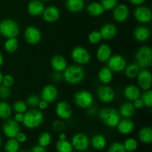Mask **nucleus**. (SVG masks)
I'll list each match as a JSON object with an SVG mask.
<instances>
[{
    "instance_id": "nucleus-1",
    "label": "nucleus",
    "mask_w": 152,
    "mask_h": 152,
    "mask_svg": "<svg viewBox=\"0 0 152 152\" xmlns=\"http://www.w3.org/2000/svg\"><path fill=\"white\" fill-rule=\"evenodd\" d=\"M62 76L65 83L74 86L80 84L84 80L86 71L83 66L74 64L67 67L66 69L62 72Z\"/></svg>"
},
{
    "instance_id": "nucleus-2",
    "label": "nucleus",
    "mask_w": 152,
    "mask_h": 152,
    "mask_svg": "<svg viewBox=\"0 0 152 152\" xmlns=\"http://www.w3.org/2000/svg\"><path fill=\"white\" fill-rule=\"evenodd\" d=\"M98 116L101 121L107 127L114 129L117 127L122 117L117 109L111 107H105L98 111Z\"/></svg>"
},
{
    "instance_id": "nucleus-3",
    "label": "nucleus",
    "mask_w": 152,
    "mask_h": 152,
    "mask_svg": "<svg viewBox=\"0 0 152 152\" xmlns=\"http://www.w3.org/2000/svg\"><path fill=\"white\" fill-rule=\"evenodd\" d=\"M44 114L40 110L34 108L24 114L22 124L28 129H36L44 122Z\"/></svg>"
},
{
    "instance_id": "nucleus-4",
    "label": "nucleus",
    "mask_w": 152,
    "mask_h": 152,
    "mask_svg": "<svg viewBox=\"0 0 152 152\" xmlns=\"http://www.w3.org/2000/svg\"><path fill=\"white\" fill-rule=\"evenodd\" d=\"M135 62L140 69H148L152 64V50L149 46L139 48L135 53Z\"/></svg>"
},
{
    "instance_id": "nucleus-5",
    "label": "nucleus",
    "mask_w": 152,
    "mask_h": 152,
    "mask_svg": "<svg viewBox=\"0 0 152 152\" xmlns=\"http://www.w3.org/2000/svg\"><path fill=\"white\" fill-rule=\"evenodd\" d=\"M19 24L13 19H4L0 22V34L4 38H15L19 36Z\"/></svg>"
},
{
    "instance_id": "nucleus-6",
    "label": "nucleus",
    "mask_w": 152,
    "mask_h": 152,
    "mask_svg": "<svg viewBox=\"0 0 152 152\" xmlns=\"http://www.w3.org/2000/svg\"><path fill=\"white\" fill-rule=\"evenodd\" d=\"M74 104L78 108L82 109H87L94 102L93 94L87 90H80L76 92L73 96Z\"/></svg>"
},
{
    "instance_id": "nucleus-7",
    "label": "nucleus",
    "mask_w": 152,
    "mask_h": 152,
    "mask_svg": "<svg viewBox=\"0 0 152 152\" xmlns=\"http://www.w3.org/2000/svg\"><path fill=\"white\" fill-rule=\"evenodd\" d=\"M71 57L74 63L81 66L88 65L91 59L89 50L83 46L74 47L71 52Z\"/></svg>"
},
{
    "instance_id": "nucleus-8",
    "label": "nucleus",
    "mask_w": 152,
    "mask_h": 152,
    "mask_svg": "<svg viewBox=\"0 0 152 152\" xmlns=\"http://www.w3.org/2000/svg\"><path fill=\"white\" fill-rule=\"evenodd\" d=\"M106 62L107 67L113 73L123 72L127 65V61L126 58L120 54L111 55V57Z\"/></svg>"
},
{
    "instance_id": "nucleus-9",
    "label": "nucleus",
    "mask_w": 152,
    "mask_h": 152,
    "mask_svg": "<svg viewBox=\"0 0 152 152\" xmlns=\"http://www.w3.org/2000/svg\"><path fill=\"white\" fill-rule=\"evenodd\" d=\"M71 142L74 149L80 152L87 151L90 146V139L86 134L82 132H78L74 134Z\"/></svg>"
},
{
    "instance_id": "nucleus-10",
    "label": "nucleus",
    "mask_w": 152,
    "mask_h": 152,
    "mask_svg": "<svg viewBox=\"0 0 152 152\" xmlns=\"http://www.w3.org/2000/svg\"><path fill=\"white\" fill-rule=\"evenodd\" d=\"M24 38L25 42L29 45H38L42 40L41 31L34 25L28 26L24 31Z\"/></svg>"
},
{
    "instance_id": "nucleus-11",
    "label": "nucleus",
    "mask_w": 152,
    "mask_h": 152,
    "mask_svg": "<svg viewBox=\"0 0 152 152\" xmlns=\"http://www.w3.org/2000/svg\"><path fill=\"white\" fill-rule=\"evenodd\" d=\"M96 96L103 103H111L115 99L116 94L108 85H102L96 89Z\"/></svg>"
},
{
    "instance_id": "nucleus-12",
    "label": "nucleus",
    "mask_w": 152,
    "mask_h": 152,
    "mask_svg": "<svg viewBox=\"0 0 152 152\" xmlns=\"http://www.w3.org/2000/svg\"><path fill=\"white\" fill-rule=\"evenodd\" d=\"M134 16L137 22L142 25L148 24L152 20V11L147 6H137L134 11Z\"/></svg>"
},
{
    "instance_id": "nucleus-13",
    "label": "nucleus",
    "mask_w": 152,
    "mask_h": 152,
    "mask_svg": "<svg viewBox=\"0 0 152 152\" xmlns=\"http://www.w3.org/2000/svg\"><path fill=\"white\" fill-rule=\"evenodd\" d=\"M137 86L142 91L150 90L152 86L151 73L148 69H140L136 77Z\"/></svg>"
},
{
    "instance_id": "nucleus-14",
    "label": "nucleus",
    "mask_w": 152,
    "mask_h": 152,
    "mask_svg": "<svg viewBox=\"0 0 152 152\" xmlns=\"http://www.w3.org/2000/svg\"><path fill=\"white\" fill-rule=\"evenodd\" d=\"M112 11L113 19L118 23H123L126 22L130 16L129 7L125 4H117Z\"/></svg>"
},
{
    "instance_id": "nucleus-15",
    "label": "nucleus",
    "mask_w": 152,
    "mask_h": 152,
    "mask_svg": "<svg viewBox=\"0 0 152 152\" xmlns=\"http://www.w3.org/2000/svg\"><path fill=\"white\" fill-rule=\"evenodd\" d=\"M55 114L62 120H68L72 117L73 110L66 101H59L55 107Z\"/></svg>"
},
{
    "instance_id": "nucleus-16",
    "label": "nucleus",
    "mask_w": 152,
    "mask_h": 152,
    "mask_svg": "<svg viewBox=\"0 0 152 152\" xmlns=\"http://www.w3.org/2000/svg\"><path fill=\"white\" fill-rule=\"evenodd\" d=\"M5 120L2 126L3 134L7 138H15L20 132L19 123L15 121L13 119L8 118Z\"/></svg>"
},
{
    "instance_id": "nucleus-17",
    "label": "nucleus",
    "mask_w": 152,
    "mask_h": 152,
    "mask_svg": "<svg viewBox=\"0 0 152 152\" xmlns=\"http://www.w3.org/2000/svg\"><path fill=\"white\" fill-rule=\"evenodd\" d=\"M59 96L57 88L52 84L46 85L42 88L40 94V99L46 101L48 103L55 102Z\"/></svg>"
},
{
    "instance_id": "nucleus-18",
    "label": "nucleus",
    "mask_w": 152,
    "mask_h": 152,
    "mask_svg": "<svg viewBox=\"0 0 152 152\" xmlns=\"http://www.w3.org/2000/svg\"><path fill=\"white\" fill-rule=\"evenodd\" d=\"M42 16L43 20L47 23H54L60 18V10L56 6H48L45 8Z\"/></svg>"
},
{
    "instance_id": "nucleus-19",
    "label": "nucleus",
    "mask_w": 152,
    "mask_h": 152,
    "mask_svg": "<svg viewBox=\"0 0 152 152\" xmlns=\"http://www.w3.org/2000/svg\"><path fill=\"white\" fill-rule=\"evenodd\" d=\"M116 128L120 134L129 135L134 130L135 123L131 118H121Z\"/></svg>"
},
{
    "instance_id": "nucleus-20",
    "label": "nucleus",
    "mask_w": 152,
    "mask_h": 152,
    "mask_svg": "<svg viewBox=\"0 0 152 152\" xmlns=\"http://www.w3.org/2000/svg\"><path fill=\"white\" fill-rule=\"evenodd\" d=\"M99 31L102 39L109 41L116 37L117 34V28L113 23H105L102 25Z\"/></svg>"
},
{
    "instance_id": "nucleus-21",
    "label": "nucleus",
    "mask_w": 152,
    "mask_h": 152,
    "mask_svg": "<svg viewBox=\"0 0 152 152\" xmlns=\"http://www.w3.org/2000/svg\"><path fill=\"white\" fill-rule=\"evenodd\" d=\"M50 63L53 71L56 72L62 73L68 67V62L65 57L59 54H56L52 56Z\"/></svg>"
},
{
    "instance_id": "nucleus-22",
    "label": "nucleus",
    "mask_w": 152,
    "mask_h": 152,
    "mask_svg": "<svg viewBox=\"0 0 152 152\" xmlns=\"http://www.w3.org/2000/svg\"><path fill=\"white\" fill-rule=\"evenodd\" d=\"M133 37L139 42H145L151 37V31L145 25H139L134 31Z\"/></svg>"
},
{
    "instance_id": "nucleus-23",
    "label": "nucleus",
    "mask_w": 152,
    "mask_h": 152,
    "mask_svg": "<svg viewBox=\"0 0 152 152\" xmlns=\"http://www.w3.org/2000/svg\"><path fill=\"white\" fill-rule=\"evenodd\" d=\"M112 55V50L111 47L106 43H102L99 45L96 51V57L98 61L105 63L109 59Z\"/></svg>"
},
{
    "instance_id": "nucleus-24",
    "label": "nucleus",
    "mask_w": 152,
    "mask_h": 152,
    "mask_svg": "<svg viewBox=\"0 0 152 152\" xmlns=\"http://www.w3.org/2000/svg\"><path fill=\"white\" fill-rule=\"evenodd\" d=\"M141 89L137 86L134 84L128 85L123 90V95L125 98L129 102H133L141 96Z\"/></svg>"
},
{
    "instance_id": "nucleus-25",
    "label": "nucleus",
    "mask_w": 152,
    "mask_h": 152,
    "mask_svg": "<svg viewBox=\"0 0 152 152\" xmlns=\"http://www.w3.org/2000/svg\"><path fill=\"white\" fill-rule=\"evenodd\" d=\"M45 8V7L43 1H39V0H31L27 6L28 13L31 16H35V17L42 16Z\"/></svg>"
},
{
    "instance_id": "nucleus-26",
    "label": "nucleus",
    "mask_w": 152,
    "mask_h": 152,
    "mask_svg": "<svg viewBox=\"0 0 152 152\" xmlns=\"http://www.w3.org/2000/svg\"><path fill=\"white\" fill-rule=\"evenodd\" d=\"M65 8L72 13H78L85 8L84 0H65Z\"/></svg>"
},
{
    "instance_id": "nucleus-27",
    "label": "nucleus",
    "mask_w": 152,
    "mask_h": 152,
    "mask_svg": "<svg viewBox=\"0 0 152 152\" xmlns=\"http://www.w3.org/2000/svg\"><path fill=\"white\" fill-rule=\"evenodd\" d=\"M118 111L122 118H132L135 114L136 109L134 107L132 102L127 101L120 105Z\"/></svg>"
},
{
    "instance_id": "nucleus-28",
    "label": "nucleus",
    "mask_w": 152,
    "mask_h": 152,
    "mask_svg": "<svg viewBox=\"0 0 152 152\" xmlns=\"http://www.w3.org/2000/svg\"><path fill=\"white\" fill-rule=\"evenodd\" d=\"M97 77L102 85H109L114 78V73L108 67L104 66L101 68L98 72Z\"/></svg>"
},
{
    "instance_id": "nucleus-29",
    "label": "nucleus",
    "mask_w": 152,
    "mask_h": 152,
    "mask_svg": "<svg viewBox=\"0 0 152 152\" xmlns=\"http://www.w3.org/2000/svg\"><path fill=\"white\" fill-rule=\"evenodd\" d=\"M107 145V140L104 135L97 134L92 137L90 140V145L93 147L95 150L101 151L104 149Z\"/></svg>"
},
{
    "instance_id": "nucleus-30",
    "label": "nucleus",
    "mask_w": 152,
    "mask_h": 152,
    "mask_svg": "<svg viewBox=\"0 0 152 152\" xmlns=\"http://www.w3.org/2000/svg\"><path fill=\"white\" fill-rule=\"evenodd\" d=\"M86 10H87V13L93 17H98V16H102L105 12V10L101 3L97 2V1H92L89 3L86 7Z\"/></svg>"
},
{
    "instance_id": "nucleus-31",
    "label": "nucleus",
    "mask_w": 152,
    "mask_h": 152,
    "mask_svg": "<svg viewBox=\"0 0 152 152\" xmlns=\"http://www.w3.org/2000/svg\"><path fill=\"white\" fill-rule=\"evenodd\" d=\"M138 139L142 143L150 144L152 142V129L150 126L142 127L138 132Z\"/></svg>"
},
{
    "instance_id": "nucleus-32",
    "label": "nucleus",
    "mask_w": 152,
    "mask_h": 152,
    "mask_svg": "<svg viewBox=\"0 0 152 152\" xmlns=\"http://www.w3.org/2000/svg\"><path fill=\"white\" fill-rule=\"evenodd\" d=\"M19 43L16 37H15V38L6 39V40L4 42V45H3L4 50L8 53H15L18 50V48H19Z\"/></svg>"
},
{
    "instance_id": "nucleus-33",
    "label": "nucleus",
    "mask_w": 152,
    "mask_h": 152,
    "mask_svg": "<svg viewBox=\"0 0 152 152\" xmlns=\"http://www.w3.org/2000/svg\"><path fill=\"white\" fill-rule=\"evenodd\" d=\"M140 71V68L138 66L136 62H133V63H130L126 65L124 73L127 78L135 79L139 74Z\"/></svg>"
},
{
    "instance_id": "nucleus-34",
    "label": "nucleus",
    "mask_w": 152,
    "mask_h": 152,
    "mask_svg": "<svg viewBox=\"0 0 152 152\" xmlns=\"http://www.w3.org/2000/svg\"><path fill=\"white\" fill-rule=\"evenodd\" d=\"M13 113L12 106L5 101L0 102V119L1 120H7L10 118Z\"/></svg>"
},
{
    "instance_id": "nucleus-35",
    "label": "nucleus",
    "mask_w": 152,
    "mask_h": 152,
    "mask_svg": "<svg viewBox=\"0 0 152 152\" xmlns=\"http://www.w3.org/2000/svg\"><path fill=\"white\" fill-rule=\"evenodd\" d=\"M4 148L5 152H18L20 149V143L16 138H8L4 143Z\"/></svg>"
},
{
    "instance_id": "nucleus-36",
    "label": "nucleus",
    "mask_w": 152,
    "mask_h": 152,
    "mask_svg": "<svg viewBox=\"0 0 152 152\" xmlns=\"http://www.w3.org/2000/svg\"><path fill=\"white\" fill-rule=\"evenodd\" d=\"M52 141V137L49 132H42L38 137L37 139V143L39 145L43 147V148H47L48 146L50 145Z\"/></svg>"
},
{
    "instance_id": "nucleus-37",
    "label": "nucleus",
    "mask_w": 152,
    "mask_h": 152,
    "mask_svg": "<svg viewBox=\"0 0 152 152\" xmlns=\"http://www.w3.org/2000/svg\"><path fill=\"white\" fill-rule=\"evenodd\" d=\"M56 150L57 152H74V148L70 141L58 140L56 143Z\"/></svg>"
},
{
    "instance_id": "nucleus-38",
    "label": "nucleus",
    "mask_w": 152,
    "mask_h": 152,
    "mask_svg": "<svg viewBox=\"0 0 152 152\" xmlns=\"http://www.w3.org/2000/svg\"><path fill=\"white\" fill-rule=\"evenodd\" d=\"M123 144L126 152H135L139 145L138 141L134 137L127 138Z\"/></svg>"
},
{
    "instance_id": "nucleus-39",
    "label": "nucleus",
    "mask_w": 152,
    "mask_h": 152,
    "mask_svg": "<svg viewBox=\"0 0 152 152\" xmlns=\"http://www.w3.org/2000/svg\"><path fill=\"white\" fill-rule=\"evenodd\" d=\"M28 105H27L26 102L22 100H17L16 102H13V106H12V109L15 113H22V114H25L27 111H28Z\"/></svg>"
},
{
    "instance_id": "nucleus-40",
    "label": "nucleus",
    "mask_w": 152,
    "mask_h": 152,
    "mask_svg": "<svg viewBox=\"0 0 152 152\" xmlns=\"http://www.w3.org/2000/svg\"><path fill=\"white\" fill-rule=\"evenodd\" d=\"M140 99L143 102L144 106L146 108H151L152 107V91L151 89L144 91L143 93L141 94Z\"/></svg>"
},
{
    "instance_id": "nucleus-41",
    "label": "nucleus",
    "mask_w": 152,
    "mask_h": 152,
    "mask_svg": "<svg viewBox=\"0 0 152 152\" xmlns=\"http://www.w3.org/2000/svg\"><path fill=\"white\" fill-rule=\"evenodd\" d=\"M88 39L91 45H98L101 42L102 39L99 31L95 30V31L89 33L88 36Z\"/></svg>"
},
{
    "instance_id": "nucleus-42",
    "label": "nucleus",
    "mask_w": 152,
    "mask_h": 152,
    "mask_svg": "<svg viewBox=\"0 0 152 152\" xmlns=\"http://www.w3.org/2000/svg\"><path fill=\"white\" fill-rule=\"evenodd\" d=\"M52 130L56 133H60V132H64L66 129V124L65 123L64 120H56L52 123L51 124Z\"/></svg>"
},
{
    "instance_id": "nucleus-43",
    "label": "nucleus",
    "mask_w": 152,
    "mask_h": 152,
    "mask_svg": "<svg viewBox=\"0 0 152 152\" xmlns=\"http://www.w3.org/2000/svg\"><path fill=\"white\" fill-rule=\"evenodd\" d=\"M100 3L105 11H110L117 6L118 0H100Z\"/></svg>"
},
{
    "instance_id": "nucleus-44",
    "label": "nucleus",
    "mask_w": 152,
    "mask_h": 152,
    "mask_svg": "<svg viewBox=\"0 0 152 152\" xmlns=\"http://www.w3.org/2000/svg\"><path fill=\"white\" fill-rule=\"evenodd\" d=\"M40 97L37 95L35 94H31L27 97L26 99V103L28 106L31 107V108H37L39 102L40 101Z\"/></svg>"
},
{
    "instance_id": "nucleus-45",
    "label": "nucleus",
    "mask_w": 152,
    "mask_h": 152,
    "mask_svg": "<svg viewBox=\"0 0 152 152\" xmlns=\"http://www.w3.org/2000/svg\"><path fill=\"white\" fill-rule=\"evenodd\" d=\"M108 152H126L123 142H114L109 145Z\"/></svg>"
},
{
    "instance_id": "nucleus-46",
    "label": "nucleus",
    "mask_w": 152,
    "mask_h": 152,
    "mask_svg": "<svg viewBox=\"0 0 152 152\" xmlns=\"http://www.w3.org/2000/svg\"><path fill=\"white\" fill-rule=\"evenodd\" d=\"M14 84V77L11 74H5L3 76L1 85L7 88H10Z\"/></svg>"
},
{
    "instance_id": "nucleus-47",
    "label": "nucleus",
    "mask_w": 152,
    "mask_h": 152,
    "mask_svg": "<svg viewBox=\"0 0 152 152\" xmlns=\"http://www.w3.org/2000/svg\"><path fill=\"white\" fill-rule=\"evenodd\" d=\"M11 95V91L10 88L4 86L3 85H0V99H5L9 98Z\"/></svg>"
},
{
    "instance_id": "nucleus-48",
    "label": "nucleus",
    "mask_w": 152,
    "mask_h": 152,
    "mask_svg": "<svg viewBox=\"0 0 152 152\" xmlns=\"http://www.w3.org/2000/svg\"><path fill=\"white\" fill-rule=\"evenodd\" d=\"M16 140L19 142V143H25L28 140V136L25 133L22 132H19L16 136Z\"/></svg>"
},
{
    "instance_id": "nucleus-49",
    "label": "nucleus",
    "mask_w": 152,
    "mask_h": 152,
    "mask_svg": "<svg viewBox=\"0 0 152 152\" xmlns=\"http://www.w3.org/2000/svg\"><path fill=\"white\" fill-rule=\"evenodd\" d=\"M132 103H133L134 105V107L135 108V109L136 110H139V109H142L144 106V104H143V102L142 101V99H140V97L138 98V99H135L134 101H133L132 102Z\"/></svg>"
},
{
    "instance_id": "nucleus-50",
    "label": "nucleus",
    "mask_w": 152,
    "mask_h": 152,
    "mask_svg": "<svg viewBox=\"0 0 152 152\" xmlns=\"http://www.w3.org/2000/svg\"><path fill=\"white\" fill-rule=\"evenodd\" d=\"M52 80L56 83H59V82L62 81L63 80V76H62V73L56 72L54 71L52 74Z\"/></svg>"
},
{
    "instance_id": "nucleus-51",
    "label": "nucleus",
    "mask_w": 152,
    "mask_h": 152,
    "mask_svg": "<svg viewBox=\"0 0 152 152\" xmlns=\"http://www.w3.org/2000/svg\"><path fill=\"white\" fill-rule=\"evenodd\" d=\"M48 102H47L46 101L43 100V99H40L37 107H38L39 110H40V111H45V110L48 108Z\"/></svg>"
},
{
    "instance_id": "nucleus-52",
    "label": "nucleus",
    "mask_w": 152,
    "mask_h": 152,
    "mask_svg": "<svg viewBox=\"0 0 152 152\" xmlns=\"http://www.w3.org/2000/svg\"><path fill=\"white\" fill-rule=\"evenodd\" d=\"M24 119V114L22 113H16L13 117V120L16 122H17L18 123H22Z\"/></svg>"
},
{
    "instance_id": "nucleus-53",
    "label": "nucleus",
    "mask_w": 152,
    "mask_h": 152,
    "mask_svg": "<svg viewBox=\"0 0 152 152\" xmlns=\"http://www.w3.org/2000/svg\"><path fill=\"white\" fill-rule=\"evenodd\" d=\"M98 112L97 109L95 106H94V105H92L91 106H90L89 108H87V113L88 114H89L90 116H94Z\"/></svg>"
},
{
    "instance_id": "nucleus-54",
    "label": "nucleus",
    "mask_w": 152,
    "mask_h": 152,
    "mask_svg": "<svg viewBox=\"0 0 152 152\" xmlns=\"http://www.w3.org/2000/svg\"><path fill=\"white\" fill-rule=\"evenodd\" d=\"M29 152H47L45 150V148L40 146V145H37L33 147Z\"/></svg>"
},
{
    "instance_id": "nucleus-55",
    "label": "nucleus",
    "mask_w": 152,
    "mask_h": 152,
    "mask_svg": "<svg viewBox=\"0 0 152 152\" xmlns=\"http://www.w3.org/2000/svg\"><path fill=\"white\" fill-rule=\"evenodd\" d=\"M130 3L133 5L135 6H140L142 5L146 1V0H129Z\"/></svg>"
},
{
    "instance_id": "nucleus-56",
    "label": "nucleus",
    "mask_w": 152,
    "mask_h": 152,
    "mask_svg": "<svg viewBox=\"0 0 152 152\" xmlns=\"http://www.w3.org/2000/svg\"><path fill=\"white\" fill-rule=\"evenodd\" d=\"M58 140H67L66 134L64 133L63 132L59 133V135H58Z\"/></svg>"
},
{
    "instance_id": "nucleus-57",
    "label": "nucleus",
    "mask_w": 152,
    "mask_h": 152,
    "mask_svg": "<svg viewBox=\"0 0 152 152\" xmlns=\"http://www.w3.org/2000/svg\"><path fill=\"white\" fill-rule=\"evenodd\" d=\"M4 64V56H3L2 53L0 52V67H1Z\"/></svg>"
},
{
    "instance_id": "nucleus-58",
    "label": "nucleus",
    "mask_w": 152,
    "mask_h": 152,
    "mask_svg": "<svg viewBox=\"0 0 152 152\" xmlns=\"http://www.w3.org/2000/svg\"><path fill=\"white\" fill-rule=\"evenodd\" d=\"M3 76L4 74L0 71V85H1V82H2V78H3Z\"/></svg>"
},
{
    "instance_id": "nucleus-59",
    "label": "nucleus",
    "mask_w": 152,
    "mask_h": 152,
    "mask_svg": "<svg viewBox=\"0 0 152 152\" xmlns=\"http://www.w3.org/2000/svg\"><path fill=\"white\" fill-rule=\"evenodd\" d=\"M1 144H2V139H1V136H0V147H1Z\"/></svg>"
},
{
    "instance_id": "nucleus-60",
    "label": "nucleus",
    "mask_w": 152,
    "mask_h": 152,
    "mask_svg": "<svg viewBox=\"0 0 152 152\" xmlns=\"http://www.w3.org/2000/svg\"><path fill=\"white\" fill-rule=\"evenodd\" d=\"M39 1H50V0H39Z\"/></svg>"
},
{
    "instance_id": "nucleus-61",
    "label": "nucleus",
    "mask_w": 152,
    "mask_h": 152,
    "mask_svg": "<svg viewBox=\"0 0 152 152\" xmlns=\"http://www.w3.org/2000/svg\"><path fill=\"white\" fill-rule=\"evenodd\" d=\"M18 152H27V151H19Z\"/></svg>"
}]
</instances>
